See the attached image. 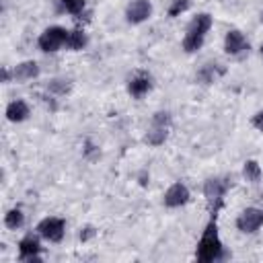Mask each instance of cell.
I'll return each instance as SVG.
<instances>
[{"mask_svg":"<svg viewBox=\"0 0 263 263\" xmlns=\"http://www.w3.org/2000/svg\"><path fill=\"white\" fill-rule=\"evenodd\" d=\"M197 261L201 263H212V261H218L222 255H224V249H222V240L218 236V226H216V218H212L197 242Z\"/></svg>","mask_w":263,"mask_h":263,"instance_id":"cell-1","label":"cell"},{"mask_svg":"<svg viewBox=\"0 0 263 263\" xmlns=\"http://www.w3.org/2000/svg\"><path fill=\"white\" fill-rule=\"evenodd\" d=\"M210 29H212V16L208 12H201V14L193 16V21L189 23L187 33L183 37V49L187 53H195L203 45V39H205Z\"/></svg>","mask_w":263,"mask_h":263,"instance_id":"cell-2","label":"cell"},{"mask_svg":"<svg viewBox=\"0 0 263 263\" xmlns=\"http://www.w3.org/2000/svg\"><path fill=\"white\" fill-rule=\"evenodd\" d=\"M230 187V181L228 179H220V177H210L203 185V195L208 199V205L212 210V218H216V212L222 208L224 203V195Z\"/></svg>","mask_w":263,"mask_h":263,"instance_id":"cell-3","label":"cell"},{"mask_svg":"<svg viewBox=\"0 0 263 263\" xmlns=\"http://www.w3.org/2000/svg\"><path fill=\"white\" fill-rule=\"evenodd\" d=\"M168 132H171V113L156 111L152 115V121H150L148 134H146V142L150 146H160L168 138Z\"/></svg>","mask_w":263,"mask_h":263,"instance_id":"cell-4","label":"cell"},{"mask_svg":"<svg viewBox=\"0 0 263 263\" xmlns=\"http://www.w3.org/2000/svg\"><path fill=\"white\" fill-rule=\"evenodd\" d=\"M68 35L70 31H66L64 27H49L39 35L37 45L41 51H58L68 43Z\"/></svg>","mask_w":263,"mask_h":263,"instance_id":"cell-5","label":"cell"},{"mask_svg":"<svg viewBox=\"0 0 263 263\" xmlns=\"http://www.w3.org/2000/svg\"><path fill=\"white\" fill-rule=\"evenodd\" d=\"M37 232L49 240V242H60L64 238V232H66V222L62 218H55V216H49V218H43L39 224H37Z\"/></svg>","mask_w":263,"mask_h":263,"instance_id":"cell-6","label":"cell"},{"mask_svg":"<svg viewBox=\"0 0 263 263\" xmlns=\"http://www.w3.org/2000/svg\"><path fill=\"white\" fill-rule=\"evenodd\" d=\"M263 226V210L259 208H247L236 218V228L245 234H253Z\"/></svg>","mask_w":263,"mask_h":263,"instance_id":"cell-7","label":"cell"},{"mask_svg":"<svg viewBox=\"0 0 263 263\" xmlns=\"http://www.w3.org/2000/svg\"><path fill=\"white\" fill-rule=\"evenodd\" d=\"M150 14H152V4L148 0H132L125 8V18L132 25L144 23L146 18H150Z\"/></svg>","mask_w":263,"mask_h":263,"instance_id":"cell-8","label":"cell"},{"mask_svg":"<svg viewBox=\"0 0 263 263\" xmlns=\"http://www.w3.org/2000/svg\"><path fill=\"white\" fill-rule=\"evenodd\" d=\"M162 201H164L166 208H181V205H185L189 201V189L183 183H173L164 191Z\"/></svg>","mask_w":263,"mask_h":263,"instance_id":"cell-9","label":"cell"},{"mask_svg":"<svg viewBox=\"0 0 263 263\" xmlns=\"http://www.w3.org/2000/svg\"><path fill=\"white\" fill-rule=\"evenodd\" d=\"M224 49H226V53H230V55H240V53H245V51L249 49V41H247V37H245L240 31L232 29V31H228L226 37H224Z\"/></svg>","mask_w":263,"mask_h":263,"instance_id":"cell-10","label":"cell"},{"mask_svg":"<svg viewBox=\"0 0 263 263\" xmlns=\"http://www.w3.org/2000/svg\"><path fill=\"white\" fill-rule=\"evenodd\" d=\"M150 88H152V78H150L148 74H144V72H138V74L132 76L129 82H127V92H129L134 99H142L144 95L150 92Z\"/></svg>","mask_w":263,"mask_h":263,"instance_id":"cell-11","label":"cell"},{"mask_svg":"<svg viewBox=\"0 0 263 263\" xmlns=\"http://www.w3.org/2000/svg\"><path fill=\"white\" fill-rule=\"evenodd\" d=\"M39 253H41V245H39L37 236L27 234V236L18 242V257H21L23 261H39V259H41Z\"/></svg>","mask_w":263,"mask_h":263,"instance_id":"cell-12","label":"cell"},{"mask_svg":"<svg viewBox=\"0 0 263 263\" xmlns=\"http://www.w3.org/2000/svg\"><path fill=\"white\" fill-rule=\"evenodd\" d=\"M37 76H39V66L35 62H23V64L14 66V70H12V78L16 82H27Z\"/></svg>","mask_w":263,"mask_h":263,"instance_id":"cell-13","label":"cell"},{"mask_svg":"<svg viewBox=\"0 0 263 263\" xmlns=\"http://www.w3.org/2000/svg\"><path fill=\"white\" fill-rule=\"evenodd\" d=\"M27 117H29V105H27L25 101L16 99V101H12V103L6 107V119L12 121V123H21V121H25Z\"/></svg>","mask_w":263,"mask_h":263,"instance_id":"cell-14","label":"cell"},{"mask_svg":"<svg viewBox=\"0 0 263 263\" xmlns=\"http://www.w3.org/2000/svg\"><path fill=\"white\" fill-rule=\"evenodd\" d=\"M224 74V68L220 66V64H205L199 72H197V80L201 82V84H212L218 76H222Z\"/></svg>","mask_w":263,"mask_h":263,"instance_id":"cell-15","label":"cell"},{"mask_svg":"<svg viewBox=\"0 0 263 263\" xmlns=\"http://www.w3.org/2000/svg\"><path fill=\"white\" fill-rule=\"evenodd\" d=\"M242 177L249 181V183H259L261 181V166L257 160H247L245 166H242Z\"/></svg>","mask_w":263,"mask_h":263,"instance_id":"cell-16","label":"cell"},{"mask_svg":"<svg viewBox=\"0 0 263 263\" xmlns=\"http://www.w3.org/2000/svg\"><path fill=\"white\" fill-rule=\"evenodd\" d=\"M23 222H25V216H23V212H21L18 208L8 210V212H6V216H4V224H6V228H10V230L21 228V226H23Z\"/></svg>","mask_w":263,"mask_h":263,"instance_id":"cell-17","label":"cell"},{"mask_svg":"<svg viewBox=\"0 0 263 263\" xmlns=\"http://www.w3.org/2000/svg\"><path fill=\"white\" fill-rule=\"evenodd\" d=\"M84 0H58L60 10L68 12V14H80L84 10Z\"/></svg>","mask_w":263,"mask_h":263,"instance_id":"cell-18","label":"cell"},{"mask_svg":"<svg viewBox=\"0 0 263 263\" xmlns=\"http://www.w3.org/2000/svg\"><path fill=\"white\" fill-rule=\"evenodd\" d=\"M84 45H86V35H84L82 31H70L66 47L72 49V51H78V49H82Z\"/></svg>","mask_w":263,"mask_h":263,"instance_id":"cell-19","label":"cell"},{"mask_svg":"<svg viewBox=\"0 0 263 263\" xmlns=\"http://www.w3.org/2000/svg\"><path fill=\"white\" fill-rule=\"evenodd\" d=\"M189 0H173V4H171V8H168V16H179L181 12H185L187 8H189Z\"/></svg>","mask_w":263,"mask_h":263,"instance_id":"cell-20","label":"cell"},{"mask_svg":"<svg viewBox=\"0 0 263 263\" xmlns=\"http://www.w3.org/2000/svg\"><path fill=\"white\" fill-rule=\"evenodd\" d=\"M62 80H51L49 82V88L51 90H58V92H68V88H70V84H60Z\"/></svg>","mask_w":263,"mask_h":263,"instance_id":"cell-21","label":"cell"},{"mask_svg":"<svg viewBox=\"0 0 263 263\" xmlns=\"http://www.w3.org/2000/svg\"><path fill=\"white\" fill-rule=\"evenodd\" d=\"M253 125H255L259 132H263V109L253 115Z\"/></svg>","mask_w":263,"mask_h":263,"instance_id":"cell-22","label":"cell"},{"mask_svg":"<svg viewBox=\"0 0 263 263\" xmlns=\"http://www.w3.org/2000/svg\"><path fill=\"white\" fill-rule=\"evenodd\" d=\"M90 236H95V230H92L90 226H86V228H84V232H80V240H88Z\"/></svg>","mask_w":263,"mask_h":263,"instance_id":"cell-23","label":"cell"},{"mask_svg":"<svg viewBox=\"0 0 263 263\" xmlns=\"http://www.w3.org/2000/svg\"><path fill=\"white\" fill-rule=\"evenodd\" d=\"M261 55H263V43H261Z\"/></svg>","mask_w":263,"mask_h":263,"instance_id":"cell-24","label":"cell"},{"mask_svg":"<svg viewBox=\"0 0 263 263\" xmlns=\"http://www.w3.org/2000/svg\"><path fill=\"white\" fill-rule=\"evenodd\" d=\"M261 21H263V14H261Z\"/></svg>","mask_w":263,"mask_h":263,"instance_id":"cell-25","label":"cell"}]
</instances>
